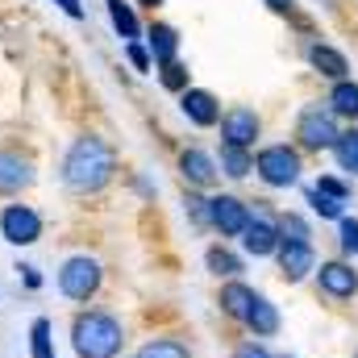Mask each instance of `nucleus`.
Wrapping results in <instances>:
<instances>
[{
	"instance_id": "26",
	"label": "nucleus",
	"mask_w": 358,
	"mask_h": 358,
	"mask_svg": "<svg viewBox=\"0 0 358 358\" xmlns=\"http://www.w3.org/2000/svg\"><path fill=\"white\" fill-rule=\"evenodd\" d=\"M275 229H279V242H308V225H304V217H296V213H283Z\"/></svg>"
},
{
	"instance_id": "19",
	"label": "nucleus",
	"mask_w": 358,
	"mask_h": 358,
	"mask_svg": "<svg viewBox=\"0 0 358 358\" xmlns=\"http://www.w3.org/2000/svg\"><path fill=\"white\" fill-rule=\"evenodd\" d=\"M108 4V21H113V29L125 38V42H138V17H134V8L125 4V0H104Z\"/></svg>"
},
{
	"instance_id": "9",
	"label": "nucleus",
	"mask_w": 358,
	"mask_h": 358,
	"mask_svg": "<svg viewBox=\"0 0 358 358\" xmlns=\"http://www.w3.org/2000/svg\"><path fill=\"white\" fill-rule=\"evenodd\" d=\"M221 138H225V146H242L246 150L259 138V113L255 108H229L221 117Z\"/></svg>"
},
{
	"instance_id": "1",
	"label": "nucleus",
	"mask_w": 358,
	"mask_h": 358,
	"mask_svg": "<svg viewBox=\"0 0 358 358\" xmlns=\"http://www.w3.org/2000/svg\"><path fill=\"white\" fill-rule=\"evenodd\" d=\"M113 171H117L113 146H108L104 138H96V134L76 138L71 150H67V159H63V183H67L71 192H80V196L100 192V187L113 179Z\"/></svg>"
},
{
	"instance_id": "27",
	"label": "nucleus",
	"mask_w": 358,
	"mask_h": 358,
	"mask_svg": "<svg viewBox=\"0 0 358 358\" xmlns=\"http://www.w3.org/2000/svg\"><path fill=\"white\" fill-rule=\"evenodd\" d=\"M159 80H163V88H171V92H187V67L183 63H163Z\"/></svg>"
},
{
	"instance_id": "23",
	"label": "nucleus",
	"mask_w": 358,
	"mask_h": 358,
	"mask_svg": "<svg viewBox=\"0 0 358 358\" xmlns=\"http://www.w3.org/2000/svg\"><path fill=\"white\" fill-rule=\"evenodd\" d=\"M329 104H334V113H342V117H358V84L338 80V88L329 92Z\"/></svg>"
},
{
	"instance_id": "20",
	"label": "nucleus",
	"mask_w": 358,
	"mask_h": 358,
	"mask_svg": "<svg viewBox=\"0 0 358 358\" xmlns=\"http://www.w3.org/2000/svg\"><path fill=\"white\" fill-rule=\"evenodd\" d=\"M221 171L229 179H246L255 171V159H250L242 146H221Z\"/></svg>"
},
{
	"instance_id": "21",
	"label": "nucleus",
	"mask_w": 358,
	"mask_h": 358,
	"mask_svg": "<svg viewBox=\"0 0 358 358\" xmlns=\"http://www.w3.org/2000/svg\"><path fill=\"white\" fill-rule=\"evenodd\" d=\"M29 355L55 358V338H50V321L46 317H34V325H29Z\"/></svg>"
},
{
	"instance_id": "6",
	"label": "nucleus",
	"mask_w": 358,
	"mask_h": 358,
	"mask_svg": "<svg viewBox=\"0 0 358 358\" xmlns=\"http://www.w3.org/2000/svg\"><path fill=\"white\" fill-rule=\"evenodd\" d=\"M0 238L13 246H34L42 238V217L29 204H4L0 208Z\"/></svg>"
},
{
	"instance_id": "18",
	"label": "nucleus",
	"mask_w": 358,
	"mask_h": 358,
	"mask_svg": "<svg viewBox=\"0 0 358 358\" xmlns=\"http://www.w3.org/2000/svg\"><path fill=\"white\" fill-rule=\"evenodd\" d=\"M246 329H255V338H271V334L279 329V313H275V304H271V300L255 296L250 317H246Z\"/></svg>"
},
{
	"instance_id": "13",
	"label": "nucleus",
	"mask_w": 358,
	"mask_h": 358,
	"mask_svg": "<svg viewBox=\"0 0 358 358\" xmlns=\"http://www.w3.org/2000/svg\"><path fill=\"white\" fill-rule=\"evenodd\" d=\"M34 183V163L25 159V155H17V150H0V192H21V187H29Z\"/></svg>"
},
{
	"instance_id": "16",
	"label": "nucleus",
	"mask_w": 358,
	"mask_h": 358,
	"mask_svg": "<svg viewBox=\"0 0 358 358\" xmlns=\"http://www.w3.org/2000/svg\"><path fill=\"white\" fill-rule=\"evenodd\" d=\"M146 46H150V55H155V63L163 67V63H176L179 55V34L171 25H163V21H155L150 29H146Z\"/></svg>"
},
{
	"instance_id": "32",
	"label": "nucleus",
	"mask_w": 358,
	"mask_h": 358,
	"mask_svg": "<svg viewBox=\"0 0 358 358\" xmlns=\"http://www.w3.org/2000/svg\"><path fill=\"white\" fill-rule=\"evenodd\" d=\"M234 358H271V355L259 346V342H242V346L234 350Z\"/></svg>"
},
{
	"instance_id": "22",
	"label": "nucleus",
	"mask_w": 358,
	"mask_h": 358,
	"mask_svg": "<svg viewBox=\"0 0 358 358\" xmlns=\"http://www.w3.org/2000/svg\"><path fill=\"white\" fill-rule=\"evenodd\" d=\"M204 259H208V271H213L217 279H234V275L242 271V259H238L234 250H225V246H213Z\"/></svg>"
},
{
	"instance_id": "29",
	"label": "nucleus",
	"mask_w": 358,
	"mask_h": 358,
	"mask_svg": "<svg viewBox=\"0 0 358 358\" xmlns=\"http://www.w3.org/2000/svg\"><path fill=\"white\" fill-rule=\"evenodd\" d=\"M317 192H321V196H334V200H342V204L350 200V187H346L342 179H334V176H321V179H317Z\"/></svg>"
},
{
	"instance_id": "28",
	"label": "nucleus",
	"mask_w": 358,
	"mask_h": 358,
	"mask_svg": "<svg viewBox=\"0 0 358 358\" xmlns=\"http://www.w3.org/2000/svg\"><path fill=\"white\" fill-rule=\"evenodd\" d=\"M308 204H313L321 217H342V200H334V196H321L317 187L308 192Z\"/></svg>"
},
{
	"instance_id": "3",
	"label": "nucleus",
	"mask_w": 358,
	"mask_h": 358,
	"mask_svg": "<svg viewBox=\"0 0 358 358\" xmlns=\"http://www.w3.org/2000/svg\"><path fill=\"white\" fill-rule=\"evenodd\" d=\"M100 279H104V271H100V263L92 255H71L59 267V292L67 300H76V304H88L92 296L100 292Z\"/></svg>"
},
{
	"instance_id": "17",
	"label": "nucleus",
	"mask_w": 358,
	"mask_h": 358,
	"mask_svg": "<svg viewBox=\"0 0 358 358\" xmlns=\"http://www.w3.org/2000/svg\"><path fill=\"white\" fill-rule=\"evenodd\" d=\"M308 63H313L321 76H329V80H346V71H350L346 55L334 50V46H325V42H313V46H308Z\"/></svg>"
},
{
	"instance_id": "33",
	"label": "nucleus",
	"mask_w": 358,
	"mask_h": 358,
	"mask_svg": "<svg viewBox=\"0 0 358 358\" xmlns=\"http://www.w3.org/2000/svg\"><path fill=\"white\" fill-rule=\"evenodd\" d=\"M21 279H25V287H34V292H38V287H42V275H38V267H29V263H21Z\"/></svg>"
},
{
	"instance_id": "11",
	"label": "nucleus",
	"mask_w": 358,
	"mask_h": 358,
	"mask_svg": "<svg viewBox=\"0 0 358 358\" xmlns=\"http://www.w3.org/2000/svg\"><path fill=\"white\" fill-rule=\"evenodd\" d=\"M317 283H321L325 296H334V300H350V296L358 292V271L346 267V263H325V267L317 271Z\"/></svg>"
},
{
	"instance_id": "7",
	"label": "nucleus",
	"mask_w": 358,
	"mask_h": 358,
	"mask_svg": "<svg viewBox=\"0 0 358 358\" xmlns=\"http://www.w3.org/2000/svg\"><path fill=\"white\" fill-rule=\"evenodd\" d=\"M208 225L221 229L225 238H242V229L250 225V208L238 196H213L208 200Z\"/></svg>"
},
{
	"instance_id": "24",
	"label": "nucleus",
	"mask_w": 358,
	"mask_h": 358,
	"mask_svg": "<svg viewBox=\"0 0 358 358\" xmlns=\"http://www.w3.org/2000/svg\"><path fill=\"white\" fill-rule=\"evenodd\" d=\"M138 358H192V355H187V346L176 342V338H150V342L138 350Z\"/></svg>"
},
{
	"instance_id": "14",
	"label": "nucleus",
	"mask_w": 358,
	"mask_h": 358,
	"mask_svg": "<svg viewBox=\"0 0 358 358\" xmlns=\"http://www.w3.org/2000/svg\"><path fill=\"white\" fill-rule=\"evenodd\" d=\"M255 296H259L255 287H246V283H238V279H229V283L221 287V313L246 325V317H250V304H255Z\"/></svg>"
},
{
	"instance_id": "12",
	"label": "nucleus",
	"mask_w": 358,
	"mask_h": 358,
	"mask_svg": "<svg viewBox=\"0 0 358 358\" xmlns=\"http://www.w3.org/2000/svg\"><path fill=\"white\" fill-rule=\"evenodd\" d=\"M242 246H246V255L267 259V255L279 250V229L271 225L267 217H250V225L242 229Z\"/></svg>"
},
{
	"instance_id": "2",
	"label": "nucleus",
	"mask_w": 358,
	"mask_h": 358,
	"mask_svg": "<svg viewBox=\"0 0 358 358\" xmlns=\"http://www.w3.org/2000/svg\"><path fill=\"white\" fill-rule=\"evenodd\" d=\"M71 346H76V358H117L125 346V329L113 313L88 308V313H76L71 321Z\"/></svg>"
},
{
	"instance_id": "37",
	"label": "nucleus",
	"mask_w": 358,
	"mask_h": 358,
	"mask_svg": "<svg viewBox=\"0 0 358 358\" xmlns=\"http://www.w3.org/2000/svg\"><path fill=\"white\" fill-rule=\"evenodd\" d=\"M355 358H358V355H355Z\"/></svg>"
},
{
	"instance_id": "31",
	"label": "nucleus",
	"mask_w": 358,
	"mask_h": 358,
	"mask_svg": "<svg viewBox=\"0 0 358 358\" xmlns=\"http://www.w3.org/2000/svg\"><path fill=\"white\" fill-rule=\"evenodd\" d=\"M125 55H129V63H134L138 71H150V50H146L142 42H129V46H125Z\"/></svg>"
},
{
	"instance_id": "35",
	"label": "nucleus",
	"mask_w": 358,
	"mask_h": 358,
	"mask_svg": "<svg viewBox=\"0 0 358 358\" xmlns=\"http://www.w3.org/2000/svg\"><path fill=\"white\" fill-rule=\"evenodd\" d=\"M271 8H275V13H287V8H292V0H267Z\"/></svg>"
},
{
	"instance_id": "30",
	"label": "nucleus",
	"mask_w": 358,
	"mask_h": 358,
	"mask_svg": "<svg viewBox=\"0 0 358 358\" xmlns=\"http://www.w3.org/2000/svg\"><path fill=\"white\" fill-rule=\"evenodd\" d=\"M342 250L358 255V221L355 217H342Z\"/></svg>"
},
{
	"instance_id": "36",
	"label": "nucleus",
	"mask_w": 358,
	"mask_h": 358,
	"mask_svg": "<svg viewBox=\"0 0 358 358\" xmlns=\"http://www.w3.org/2000/svg\"><path fill=\"white\" fill-rule=\"evenodd\" d=\"M142 4H163V0H142Z\"/></svg>"
},
{
	"instance_id": "4",
	"label": "nucleus",
	"mask_w": 358,
	"mask_h": 358,
	"mask_svg": "<svg viewBox=\"0 0 358 358\" xmlns=\"http://www.w3.org/2000/svg\"><path fill=\"white\" fill-rule=\"evenodd\" d=\"M255 171L259 179L267 183V187H292L296 179H300V155L292 150V146H267V150H259V159H255Z\"/></svg>"
},
{
	"instance_id": "5",
	"label": "nucleus",
	"mask_w": 358,
	"mask_h": 358,
	"mask_svg": "<svg viewBox=\"0 0 358 358\" xmlns=\"http://www.w3.org/2000/svg\"><path fill=\"white\" fill-rule=\"evenodd\" d=\"M296 138L300 146L308 150H334V142L342 138L338 134V121H334V108H321V104H308L296 121Z\"/></svg>"
},
{
	"instance_id": "15",
	"label": "nucleus",
	"mask_w": 358,
	"mask_h": 358,
	"mask_svg": "<svg viewBox=\"0 0 358 358\" xmlns=\"http://www.w3.org/2000/svg\"><path fill=\"white\" fill-rule=\"evenodd\" d=\"M179 171H183V179H187V183H196V187L217 183V163H213L204 150H196V146L179 155Z\"/></svg>"
},
{
	"instance_id": "25",
	"label": "nucleus",
	"mask_w": 358,
	"mask_h": 358,
	"mask_svg": "<svg viewBox=\"0 0 358 358\" xmlns=\"http://www.w3.org/2000/svg\"><path fill=\"white\" fill-rule=\"evenodd\" d=\"M334 155H338L342 171H350V176H358V129H350V134H342V138L334 142Z\"/></svg>"
},
{
	"instance_id": "10",
	"label": "nucleus",
	"mask_w": 358,
	"mask_h": 358,
	"mask_svg": "<svg viewBox=\"0 0 358 358\" xmlns=\"http://www.w3.org/2000/svg\"><path fill=\"white\" fill-rule=\"evenodd\" d=\"M279 271H283V279L287 283H300L308 271L317 267V255H313V246L308 242H279Z\"/></svg>"
},
{
	"instance_id": "34",
	"label": "nucleus",
	"mask_w": 358,
	"mask_h": 358,
	"mask_svg": "<svg viewBox=\"0 0 358 358\" xmlns=\"http://www.w3.org/2000/svg\"><path fill=\"white\" fill-rule=\"evenodd\" d=\"M55 4H59V8H63L67 17H76V21L84 17V4H80V0H55Z\"/></svg>"
},
{
	"instance_id": "8",
	"label": "nucleus",
	"mask_w": 358,
	"mask_h": 358,
	"mask_svg": "<svg viewBox=\"0 0 358 358\" xmlns=\"http://www.w3.org/2000/svg\"><path fill=\"white\" fill-rule=\"evenodd\" d=\"M179 108H183V117H187L192 125H200V129H208V125L221 121V104H217V96L204 92V88L179 92Z\"/></svg>"
}]
</instances>
